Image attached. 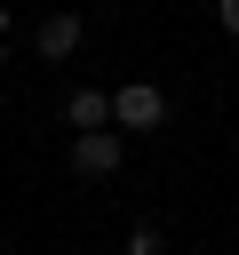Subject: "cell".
I'll use <instances>...</instances> for the list:
<instances>
[{
  "mask_svg": "<svg viewBox=\"0 0 239 255\" xmlns=\"http://www.w3.org/2000/svg\"><path fill=\"white\" fill-rule=\"evenodd\" d=\"M0 40H8V8H0Z\"/></svg>",
  "mask_w": 239,
  "mask_h": 255,
  "instance_id": "52a82bcc",
  "label": "cell"
},
{
  "mask_svg": "<svg viewBox=\"0 0 239 255\" xmlns=\"http://www.w3.org/2000/svg\"><path fill=\"white\" fill-rule=\"evenodd\" d=\"M215 24H223V32L239 40V0H215Z\"/></svg>",
  "mask_w": 239,
  "mask_h": 255,
  "instance_id": "8992f818",
  "label": "cell"
},
{
  "mask_svg": "<svg viewBox=\"0 0 239 255\" xmlns=\"http://www.w3.org/2000/svg\"><path fill=\"white\" fill-rule=\"evenodd\" d=\"M127 255H159V223H135L127 231Z\"/></svg>",
  "mask_w": 239,
  "mask_h": 255,
  "instance_id": "5b68a950",
  "label": "cell"
},
{
  "mask_svg": "<svg viewBox=\"0 0 239 255\" xmlns=\"http://www.w3.org/2000/svg\"><path fill=\"white\" fill-rule=\"evenodd\" d=\"M32 48H40V64H64V56L80 48V16H72V8H48L40 32H32Z\"/></svg>",
  "mask_w": 239,
  "mask_h": 255,
  "instance_id": "3957f363",
  "label": "cell"
},
{
  "mask_svg": "<svg viewBox=\"0 0 239 255\" xmlns=\"http://www.w3.org/2000/svg\"><path fill=\"white\" fill-rule=\"evenodd\" d=\"M64 120L88 135V128H112V88H72L64 96Z\"/></svg>",
  "mask_w": 239,
  "mask_h": 255,
  "instance_id": "277c9868",
  "label": "cell"
},
{
  "mask_svg": "<svg viewBox=\"0 0 239 255\" xmlns=\"http://www.w3.org/2000/svg\"><path fill=\"white\" fill-rule=\"evenodd\" d=\"M159 120H167V96H159L151 80L112 88V128H135V135H143V128H159Z\"/></svg>",
  "mask_w": 239,
  "mask_h": 255,
  "instance_id": "6da1fadb",
  "label": "cell"
},
{
  "mask_svg": "<svg viewBox=\"0 0 239 255\" xmlns=\"http://www.w3.org/2000/svg\"><path fill=\"white\" fill-rule=\"evenodd\" d=\"M120 159H127V143H120L112 128H88V135H72V167H80V175H120Z\"/></svg>",
  "mask_w": 239,
  "mask_h": 255,
  "instance_id": "7a4b0ae2",
  "label": "cell"
},
{
  "mask_svg": "<svg viewBox=\"0 0 239 255\" xmlns=\"http://www.w3.org/2000/svg\"><path fill=\"white\" fill-rule=\"evenodd\" d=\"M0 72H8V48H0Z\"/></svg>",
  "mask_w": 239,
  "mask_h": 255,
  "instance_id": "ba28073f",
  "label": "cell"
}]
</instances>
